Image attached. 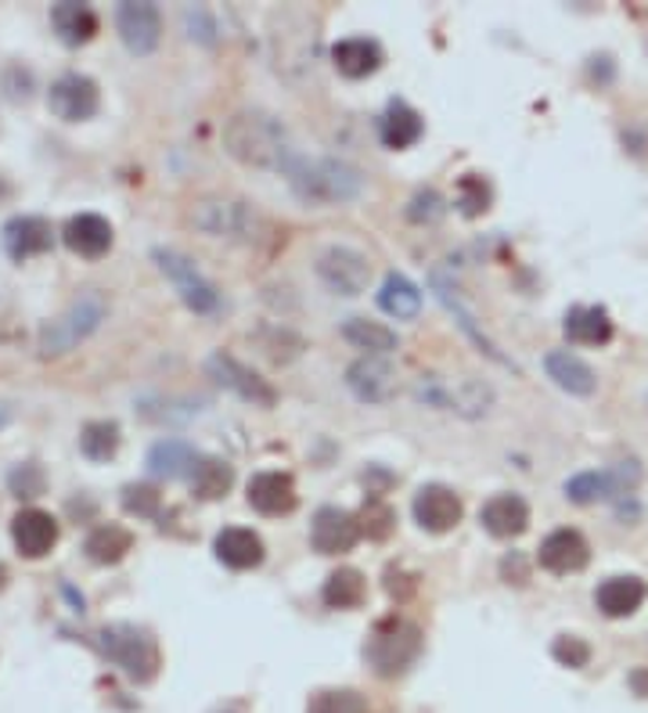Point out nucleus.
Wrapping results in <instances>:
<instances>
[{
	"label": "nucleus",
	"mask_w": 648,
	"mask_h": 713,
	"mask_svg": "<svg viewBox=\"0 0 648 713\" xmlns=\"http://www.w3.org/2000/svg\"><path fill=\"white\" fill-rule=\"evenodd\" d=\"M223 148H228V156L245 162V167L278 170V173L292 159V151H296L285 123L259 109H245L231 115L228 126H223Z\"/></svg>",
	"instance_id": "obj_1"
},
{
	"label": "nucleus",
	"mask_w": 648,
	"mask_h": 713,
	"mask_svg": "<svg viewBox=\"0 0 648 713\" xmlns=\"http://www.w3.org/2000/svg\"><path fill=\"white\" fill-rule=\"evenodd\" d=\"M281 177L292 184L303 202L310 206H339V202H350L364 192V177L357 167H350L343 159H314V156H303L296 148L292 159L281 167Z\"/></svg>",
	"instance_id": "obj_2"
},
{
	"label": "nucleus",
	"mask_w": 648,
	"mask_h": 713,
	"mask_svg": "<svg viewBox=\"0 0 648 713\" xmlns=\"http://www.w3.org/2000/svg\"><path fill=\"white\" fill-rule=\"evenodd\" d=\"M187 224L209 238H220L231 245H253L264 235L267 220L259 217V209L253 202H245V198L209 195V198L192 202V209H187Z\"/></svg>",
	"instance_id": "obj_3"
},
{
	"label": "nucleus",
	"mask_w": 648,
	"mask_h": 713,
	"mask_svg": "<svg viewBox=\"0 0 648 713\" xmlns=\"http://www.w3.org/2000/svg\"><path fill=\"white\" fill-rule=\"evenodd\" d=\"M270 58H274L278 73L303 76L317 62V26L314 19L299 8H281L270 15Z\"/></svg>",
	"instance_id": "obj_4"
},
{
	"label": "nucleus",
	"mask_w": 648,
	"mask_h": 713,
	"mask_svg": "<svg viewBox=\"0 0 648 713\" xmlns=\"http://www.w3.org/2000/svg\"><path fill=\"white\" fill-rule=\"evenodd\" d=\"M415 396L436 411H451L462 418H487L493 407V390L482 379H440V376H421L415 382Z\"/></svg>",
	"instance_id": "obj_5"
},
{
	"label": "nucleus",
	"mask_w": 648,
	"mask_h": 713,
	"mask_svg": "<svg viewBox=\"0 0 648 713\" xmlns=\"http://www.w3.org/2000/svg\"><path fill=\"white\" fill-rule=\"evenodd\" d=\"M421 652V630L411 619L389 616L375 627V635L364 646V660L371 663V671L379 677H396L404 674Z\"/></svg>",
	"instance_id": "obj_6"
},
{
	"label": "nucleus",
	"mask_w": 648,
	"mask_h": 713,
	"mask_svg": "<svg viewBox=\"0 0 648 713\" xmlns=\"http://www.w3.org/2000/svg\"><path fill=\"white\" fill-rule=\"evenodd\" d=\"M98 646L115 666H123L126 677H134L140 685L159 674V646L145 630L130 624H112L98 635Z\"/></svg>",
	"instance_id": "obj_7"
},
{
	"label": "nucleus",
	"mask_w": 648,
	"mask_h": 713,
	"mask_svg": "<svg viewBox=\"0 0 648 713\" xmlns=\"http://www.w3.org/2000/svg\"><path fill=\"white\" fill-rule=\"evenodd\" d=\"M101 318H105L101 292H84V296H80L73 307L62 314V318H54L40 332V354L54 357V354H65V349H73L80 339H87L94 329H98Z\"/></svg>",
	"instance_id": "obj_8"
},
{
	"label": "nucleus",
	"mask_w": 648,
	"mask_h": 713,
	"mask_svg": "<svg viewBox=\"0 0 648 713\" xmlns=\"http://www.w3.org/2000/svg\"><path fill=\"white\" fill-rule=\"evenodd\" d=\"M156 263H159V271L167 274L170 282L176 285V292H181V299H184L187 310H195V314H213V310H220V292H217V285L209 282V278L198 271V267L187 260V256L173 253V249H156Z\"/></svg>",
	"instance_id": "obj_9"
},
{
	"label": "nucleus",
	"mask_w": 648,
	"mask_h": 713,
	"mask_svg": "<svg viewBox=\"0 0 648 713\" xmlns=\"http://www.w3.org/2000/svg\"><path fill=\"white\" fill-rule=\"evenodd\" d=\"M317 278L339 296H360L371 282V263L368 256L350 249V245H328L317 256Z\"/></svg>",
	"instance_id": "obj_10"
},
{
	"label": "nucleus",
	"mask_w": 648,
	"mask_h": 713,
	"mask_svg": "<svg viewBox=\"0 0 648 713\" xmlns=\"http://www.w3.org/2000/svg\"><path fill=\"white\" fill-rule=\"evenodd\" d=\"M206 371H209V379H217L223 385V390L239 393L242 401H249L256 407H274L278 404V390H274V385H270L267 379H259L253 368L242 365V360H234L231 354H223V349L209 354Z\"/></svg>",
	"instance_id": "obj_11"
},
{
	"label": "nucleus",
	"mask_w": 648,
	"mask_h": 713,
	"mask_svg": "<svg viewBox=\"0 0 648 713\" xmlns=\"http://www.w3.org/2000/svg\"><path fill=\"white\" fill-rule=\"evenodd\" d=\"M115 29H120L123 44L134 54H151L162 37V15L148 0H126V4L115 8Z\"/></svg>",
	"instance_id": "obj_12"
},
{
	"label": "nucleus",
	"mask_w": 648,
	"mask_h": 713,
	"mask_svg": "<svg viewBox=\"0 0 648 713\" xmlns=\"http://www.w3.org/2000/svg\"><path fill=\"white\" fill-rule=\"evenodd\" d=\"M47 105L58 120L65 123H84L98 112V84L90 76L80 73H65L51 84V95H47Z\"/></svg>",
	"instance_id": "obj_13"
},
{
	"label": "nucleus",
	"mask_w": 648,
	"mask_h": 713,
	"mask_svg": "<svg viewBox=\"0 0 648 713\" xmlns=\"http://www.w3.org/2000/svg\"><path fill=\"white\" fill-rule=\"evenodd\" d=\"M537 563L545 566L548 573L555 577H570V573H580L587 563H591V544L580 530H555L540 541V552H537Z\"/></svg>",
	"instance_id": "obj_14"
},
{
	"label": "nucleus",
	"mask_w": 648,
	"mask_h": 713,
	"mask_svg": "<svg viewBox=\"0 0 648 713\" xmlns=\"http://www.w3.org/2000/svg\"><path fill=\"white\" fill-rule=\"evenodd\" d=\"M465 508H462V497L454 494L451 487L443 483H429L421 487L415 494V519L421 530L429 533H451L457 523H462Z\"/></svg>",
	"instance_id": "obj_15"
},
{
	"label": "nucleus",
	"mask_w": 648,
	"mask_h": 713,
	"mask_svg": "<svg viewBox=\"0 0 648 713\" xmlns=\"http://www.w3.org/2000/svg\"><path fill=\"white\" fill-rule=\"evenodd\" d=\"M346 385L364 404H386L396 393V371L386 357H360L346 368Z\"/></svg>",
	"instance_id": "obj_16"
},
{
	"label": "nucleus",
	"mask_w": 648,
	"mask_h": 713,
	"mask_svg": "<svg viewBox=\"0 0 648 713\" xmlns=\"http://www.w3.org/2000/svg\"><path fill=\"white\" fill-rule=\"evenodd\" d=\"M310 541L321 555H343L360 541V523L343 508H321L314 516Z\"/></svg>",
	"instance_id": "obj_17"
},
{
	"label": "nucleus",
	"mask_w": 648,
	"mask_h": 713,
	"mask_svg": "<svg viewBox=\"0 0 648 713\" xmlns=\"http://www.w3.org/2000/svg\"><path fill=\"white\" fill-rule=\"evenodd\" d=\"M249 505L259 516H289L296 508V483H292L289 472H256L249 479Z\"/></svg>",
	"instance_id": "obj_18"
},
{
	"label": "nucleus",
	"mask_w": 648,
	"mask_h": 713,
	"mask_svg": "<svg viewBox=\"0 0 648 713\" xmlns=\"http://www.w3.org/2000/svg\"><path fill=\"white\" fill-rule=\"evenodd\" d=\"M545 371H548V379L570 396H591L598 390L595 368L587 365L584 357L570 354V349H551V354L545 357Z\"/></svg>",
	"instance_id": "obj_19"
},
{
	"label": "nucleus",
	"mask_w": 648,
	"mask_h": 713,
	"mask_svg": "<svg viewBox=\"0 0 648 713\" xmlns=\"http://www.w3.org/2000/svg\"><path fill=\"white\" fill-rule=\"evenodd\" d=\"M0 242L11 260H29V256L51 249V224L44 217H15L0 231Z\"/></svg>",
	"instance_id": "obj_20"
},
{
	"label": "nucleus",
	"mask_w": 648,
	"mask_h": 713,
	"mask_svg": "<svg viewBox=\"0 0 648 713\" xmlns=\"http://www.w3.org/2000/svg\"><path fill=\"white\" fill-rule=\"evenodd\" d=\"M479 523H482V530H487V533L501 537V541H512V537L526 533L529 505L518 494H498V497H490L487 505H482Z\"/></svg>",
	"instance_id": "obj_21"
},
{
	"label": "nucleus",
	"mask_w": 648,
	"mask_h": 713,
	"mask_svg": "<svg viewBox=\"0 0 648 713\" xmlns=\"http://www.w3.org/2000/svg\"><path fill=\"white\" fill-rule=\"evenodd\" d=\"M11 537H15V548L26 558H40L51 552L58 541V523L40 508H26V512H19L15 523H11Z\"/></svg>",
	"instance_id": "obj_22"
},
{
	"label": "nucleus",
	"mask_w": 648,
	"mask_h": 713,
	"mask_svg": "<svg viewBox=\"0 0 648 713\" xmlns=\"http://www.w3.org/2000/svg\"><path fill=\"white\" fill-rule=\"evenodd\" d=\"M213 552L228 569H256L267 555L259 533L245 530V526H228V530H220L213 541Z\"/></svg>",
	"instance_id": "obj_23"
},
{
	"label": "nucleus",
	"mask_w": 648,
	"mask_h": 713,
	"mask_svg": "<svg viewBox=\"0 0 648 713\" xmlns=\"http://www.w3.org/2000/svg\"><path fill=\"white\" fill-rule=\"evenodd\" d=\"M645 594H648V588H645L641 577H609V580L598 583L595 605L609 619H623V616H634L641 610Z\"/></svg>",
	"instance_id": "obj_24"
},
{
	"label": "nucleus",
	"mask_w": 648,
	"mask_h": 713,
	"mask_svg": "<svg viewBox=\"0 0 648 713\" xmlns=\"http://www.w3.org/2000/svg\"><path fill=\"white\" fill-rule=\"evenodd\" d=\"M198 465H203V454L184 440H159L148 451V472L159 479H192Z\"/></svg>",
	"instance_id": "obj_25"
},
{
	"label": "nucleus",
	"mask_w": 648,
	"mask_h": 713,
	"mask_svg": "<svg viewBox=\"0 0 648 713\" xmlns=\"http://www.w3.org/2000/svg\"><path fill=\"white\" fill-rule=\"evenodd\" d=\"M562 332L576 346H606L612 339V318L606 307H573L565 314Z\"/></svg>",
	"instance_id": "obj_26"
},
{
	"label": "nucleus",
	"mask_w": 648,
	"mask_h": 713,
	"mask_svg": "<svg viewBox=\"0 0 648 713\" xmlns=\"http://www.w3.org/2000/svg\"><path fill=\"white\" fill-rule=\"evenodd\" d=\"M432 282H436V296H440V303H443V307H447V310H451V314H454V321H457V329H462V332H465L468 339H473V343H476V346L482 349V354H487V357L493 360V365H504V368H515V365H512V360H509V357H504V354H501V349H498V343H493V339H490L487 332H482V329H479V324H476V318H473V310H468V307H465V303H462V299H457V296H454V288H451V285H447V282H443V278H432Z\"/></svg>",
	"instance_id": "obj_27"
},
{
	"label": "nucleus",
	"mask_w": 648,
	"mask_h": 713,
	"mask_svg": "<svg viewBox=\"0 0 648 713\" xmlns=\"http://www.w3.org/2000/svg\"><path fill=\"white\" fill-rule=\"evenodd\" d=\"M332 62L343 76L364 79V76H371V73H379V69H382V48L368 37H350V40L335 44Z\"/></svg>",
	"instance_id": "obj_28"
},
{
	"label": "nucleus",
	"mask_w": 648,
	"mask_h": 713,
	"mask_svg": "<svg viewBox=\"0 0 648 713\" xmlns=\"http://www.w3.org/2000/svg\"><path fill=\"white\" fill-rule=\"evenodd\" d=\"M62 238L69 249L80 256H101V253H109V245H112V228H109V220L98 213H80L65 224Z\"/></svg>",
	"instance_id": "obj_29"
},
{
	"label": "nucleus",
	"mask_w": 648,
	"mask_h": 713,
	"mask_svg": "<svg viewBox=\"0 0 648 713\" xmlns=\"http://www.w3.org/2000/svg\"><path fill=\"white\" fill-rule=\"evenodd\" d=\"M421 131H426V123H421V115L411 109L407 101H389L386 115L379 120V134H382L386 148L404 151L411 145H418Z\"/></svg>",
	"instance_id": "obj_30"
},
{
	"label": "nucleus",
	"mask_w": 648,
	"mask_h": 713,
	"mask_svg": "<svg viewBox=\"0 0 648 713\" xmlns=\"http://www.w3.org/2000/svg\"><path fill=\"white\" fill-rule=\"evenodd\" d=\"M379 307L389 314V318L411 321V318H418V310H421V292H418L415 282H411V278L393 271V274H386V282H382Z\"/></svg>",
	"instance_id": "obj_31"
},
{
	"label": "nucleus",
	"mask_w": 648,
	"mask_h": 713,
	"mask_svg": "<svg viewBox=\"0 0 648 713\" xmlns=\"http://www.w3.org/2000/svg\"><path fill=\"white\" fill-rule=\"evenodd\" d=\"M51 22H54L58 37H62L69 48H80V44H87L94 33H98V19H94V11L87 4H73V0L54 4Z\"/></svg>",
	"instance_id": "obj_32"
},
{
	"label": "nucleus",
	"mask_w": 648,
	"mask_h": 713,
	"mask_svg": "<svg viewBox=\"0 0 648 713\" xmlns=\"http://www.w3.org/2000/svg\"><path fill=\"white\" fill-rule=\"evenodd\" d=\"M364 594H368V583H364V573L353 566L335 569L321 588V599L332 610H357V605H364Z\"/></svg>",
	"instance_id": "obj_33"
},
{
	"label": "nucleus",
	"mask_w": 648,
	"mask_h": 713,
	"mask_svg": "<svg viewBox=\"0 0 648 713\" xmlns=\"http://www.w3.org/2000/svg\"><path fill=\"white\" fill-rule=\"evenodd\" d=\"M343 335H346V343L364 349V357H386L396 349V332L368 318H350L343 324Z\"/></svg>",
	"instance_id": "obj_34"
},
{
	"label": "nucleus",
	"mask_w": 648,
	"mask_h": 713,
	"mask_svg": "<svg viewBox=\"0 0 648 713\" xmlns=\"http://www.w3.org/2000/svg\"><path fill=\"white\" fill-rule=\"evenodd\" d=\"M130 548H134V537L115 523H105V526H98V530H90V537H87V555L101 566L120 563Z\"/></svg>",
	"instance_id": "obj_35"
},
{
	"label": "nucleus",
	"mask_w": 648,
	"mask_h": 713,
	"mask_svg": "<svg viewBox=\"0 0 648 713\" xmlns=\"http://www.w3.org/2000/svg\"><path fill=\"white\" fill-rule=\"evenodd\" d=\"M231 483H234V469H231L228 462H220V458H203V465H198L195 476H192L195 497H203V501L223 497L231 490Z\"/></svg>",
	"instance_id": "obj_36"
},
{
	"label": "nucleus",
	"mask_w": 648,
	"mask_h": 713,
	"mask_svg": "<svg viewBox=\"0 0 648 713\" xmlns=\"http://www.w3.org/2000/svg\"><path fill=\"white\" fill-rule=\"evenodd\" d=\"M115 447H120V426L115 422H87L80 432V451L90 462H109Z\"/></svg>",
	"instance_id": "obj_37"
},
{
	"label": "nucleus",
	"mask_w": 648,
	"mask_h": 713,
	"mask_svg": "<svg viewBox=\"0 0 648 713\" xmlns=\"http://www.w3.org/2000/svg\"><path fill=\"white\" fill-rule=\"evenodd\" d=\"M310 713H371V706L360 692L332 688V692H317L310 699Z\"/></svg>",
	"instance_id": "obj_38"
},
{
	"label": "nucleus",
	"mask_w": 648,
	"mask_h": 713,
	"mask_svg": "<svg viewBox=\"0 0 648 713\" xmlns=\"http://www.w3.org/2000/svg\"><path fill=\"white\" fill-rule=\"evenodd\" d=\"M457 206H462L465 217H479L490 209V188L479 173H465L462 184H457Z\"/></svg>",
	"instance_id": "obj_39"
},
{
	"label": "nucleus",
	"mask_w": 648,
	"mask_h": 713,
	"mask_svg": "<svg viewBox=\"0 0 648 713\" xmlns=\"http://www.w3.org/2000/svg\"><path fill=\"white\" fill-rule=\"evenodd\" d=\"M357 523H360V533H368L371 541H386L389 530H393L396 516H393V508H389L386 501H368L364 512L357 516Z\"/></svg>",
	"instance_id": "obj_40"
},
{
	"label": "nucleus",
	"mask_w": 648,
	"mask_h": 713,
	"mask_svg": "<svg viewBox=\"0 0 648 713\" xmlns=\"http://www.w3.org/2000/svg\"><path fill=\"white\" fill-rule=\"evenodd\" d=\"M551 656H555L562 666L580 671V666L591 663V646H587L584 638H576V635H562V638H555V646H551Z\"/></svg>",
	"instance_id": "obj_41"
},
{
	"label": "nucleus",
	"mask_w": 648,
	"mask_h": 713,
	"mask_svg": "<svg viewBox=\"0 0 648 713\" xmlns=\"http://www.w3.org/2000/svg\"><path fill=\"white\" fill-rule=\"evenodd\" d=\"M443 213H447V202L440 198V192H432V188L418 192L407 206V217L415 220V224H436Z\"/></svg>",
	"instance_id": "obj_42"
},
{
	"label": "nucleus",
	"mask_w": 648,
	"mask_h": 713,
	"mask_svg": "<svg viewBox=\"0 0 648 713\" xmlns=\"http://www.w3.org/2000/svg\"><path fill=\"white\" fill-rule=\"evenodd\" d=\"M123 508L130 512V516H159V494L151 487H126L123 490Z\"/></svg>",
	"instance_id": "obj_43"
},
{
	"label": "nucleus",
	"mask_w": 648,
	"mask_h": 713,
	"mask_svg": "<svg viewBox=\"0 0 648 713\" xmlns=\"http://www.w3.org/2000/svg\"><path fill=\"white\" fill-rule=\"evenodd\" d=\"M184 22H187V33H192V40H203V44H213L217 40V22L213 15L195 4V8H184Z\"/></svg>",
	"instance_id": "obj_44"
},
{
	"label": "nucleus",
	"mask_w": 648,
	"mask_h": 713,
	"mask_svg": "<svg viewBox=\"0 0 648 713\" xmlns=\"http://www.w3.org/2000/svg\"><path fill=\"white\" fill-rule=\"evenodd\" d=\"M8 483L19 497H37L44 490V472L37 469V465H19V469L8 476Z\"/></svg>",
	"instance_id": "obj_45"
},
{
	"label": "nucleus",
	"mask_w": 648,
	"mask_h": 713,
	"mask_svg": "<svg viewBox=\"0 0 648 713\" xmlns=\"http://www.w3.org/2000/svg\"><path fill=\"white\" fill-rule=\"evenodd\" d=\"M631 681H634V688H638V696H648V677L645 674H634Z\"/></svg>",
	"instance_id": "obj_46"
},
{
	"label": "nucleus",
	"mask_w": 648,
	"mask_h": 713,
	"mask_svg": "<svg viewBox=\"0 0 648 713\" xmlns=\"http://www.w3.org/2000/svg\"><path fill=\"white\" fill-rule=\"evenodd\" d=\"M213 713H242V706L239 703H228V706H217Z\"/></svg>",
	"instance_id": "obj_47"
},
{
	"label": "nucleus",
	"mask_w": 648,
	"mask_h": 713,
	"mask_svg": "<svg viewBox=\"0 0 648 713\" xmlns=\"http://www.w3.org/2000/svg\"><path fill=\"white\" fill-rule=\"evenodd\" d=\"M8 422H11V411H8V407H4V404H0V429H4Z\"/></svg>",
	"instance_id": "obj_48"
},
{
	"label": "nucleus",
	"mask_w": 648,
	"mask_h": 713,
	"mask_svg": "<svg viewBox=\"0 0 648 713\" xmlns=\"http://www.w3.org/2000/svg\"><path fill=\"white\" fill-rule=\"evenodd\" d=\"M4 583H8V573H4V566H0V588H4Z\"/></svg>",
	"instance_id": "obj_49"
}]
</instances>
